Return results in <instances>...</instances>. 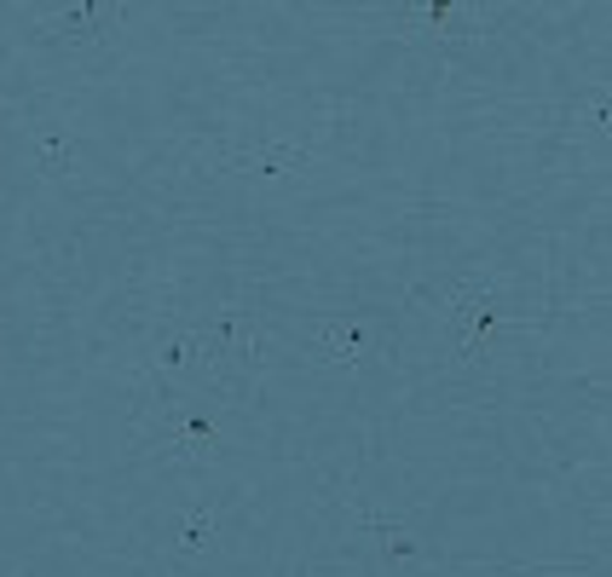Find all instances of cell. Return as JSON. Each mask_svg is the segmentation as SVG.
Returning <instances> with one entry per match:
<instances>
[{
    "label": "cell",
    "instance_id": "obj_4",
    "mask_svg": "<svg viewBox=\"0 0 612 577\" xmlns=\"http://www.w3.org/2000/svg\"><path fill=\"white\" fill-rule=\"evenodd\" d=\"M70 162H75V139L70 133H47L35 144V168L40 174H70Z\"/></svg>",
    "mask_w": 612,
    "mask_h": 577
},
{
    "label": "cell",
    "instance_id": "obj_5",
    "mask_svg": "<svg viewBox=\"0 0 612 577\" xmlns=\"http://www.w3.org/2000/svg\"><path fill=\"white\" fill-rule=\"evenodd\" d=\"M209 531H214V508H197L191 520L179 526V549H197L202 538H209Z\"/></svg>",
    "mask_w": 612,
    "mask_h": 577
},
{
    "label": "cell",
    "instance_id": "obj_3",
    "mask_svg": "<svg viewBox=\"0 0 612 577\" xmlns=\"http://www.w3.org/2000/svg\"><path fill=\"white\" fill-rule=\"evenodd\" d=\"M209 450H214V427L202 422V416H179V422H174V457L202 462Z\"/></svg>",
    "mask_w": 612,
    "mask_h": 577
},
{
    "label": "cell",
    "instance_id": "obj_2",
    "mask_svg": "<svg viewBox=\"0 0 612 577\" xmlns=\"http://www.w3.org/2000/svg\"><path fill=\"white\" fill-rule=\"evenodd\" d=\"M323 364H358V358H370V323H353V329H341V323H323Z\"/></svg>",
    "mask_w": 612,
    "mask_h": 577
},
{
    "label": "cell",
    "instance_id": "obj_1",
    "mask_svg": "<svg viewBox=\"0 0 612 577\" xmlns=\"http://www.w3.org/2000/svg\"><path fill=\"white\" fill-rule=\"evenodd\" d=\"M232 174H267V179H290V174H306L313 168V144H255V151H232L226 156Z\"/></svg>",
    "mask_w": 612,
    "mask_h": 577
}]
</instances>
